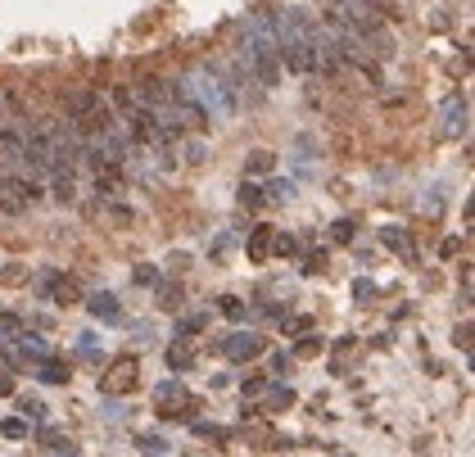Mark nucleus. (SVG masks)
Returning a JSON list of instances; mask_svg holds the SVG:
<instances>
[{
  "label": "nucleus",
  "instance_id": "nucleus-5",
  "mask_svg": "<svg viewBox=\"0 0 475 457\" xmlns=\"http://www.w3.org/2000/svg\"><path fill=\"white\" fill-rule=\"evenodd\" d=\"M443 118H448V131H466V100L462 96H448V104H443Z\"/></svg>",
  "mask_w": 475,
  "mask_h": 457
},
{
  "label": "nucleus",
  "instance_id": "nucleus-4",
  "mask_svg": "<svg viewBox=\"0 0 475 457\" xmlns=\"http://www.w3.org/2000/svg\"><path fill=\"white\" fill-rule=\"evenodd\" d=\"M131 381H136V362H131V358H118L113 367H109L104 390H109V394H122V390H131Z\"/></svg>",
  "mask_w": 475,
  "mask_h": 457
},
{
  "label": "nucleus",
  "instance_id": "nucleus-9",
  "mask_svg": "<svg viewBox=\"0 0 475 457\" xmlns=\"http://www.w3.org/2000/svg\"><path fill=\"white\" fill-rule=\"evenodd\" d=\"M240 204H249V208L258 204V186H245V190H240Z\"/></svg>",
  "mask_w": 475,
  "mask_h": 457
},
{
  "label": "nucleus",
  "instance_id": "nucleus-8",
  "mask_svg": "<svg viewBox=\"0 0 475 457\" xmlns=\"http://www.w3.org/2000/svg\"><path fill=\"white\" fill-rule=\"evenodd\" d=\"M168 362H173V367H190V348H173Z\"/></svg>",
  "mask_w": 475,
  "mask_h": 457
},
{
  "label": "nucleus",
  "instance_id": "nucleus-1",
  "mask_svg": "<svg viewBox=\"0 0 475 457\" xmlns=\"http://www.w3.org/2000/svg\"><path fill=\"white\" fill-rule=\"evenodd\" d=\"M236 59L249 68L258 91H272L281 82V55H276V36H272V14H258V19L245 23V45H240Z\"/></svg>",
  "mask_w": 475,
  "mask_h": 457
},
{
  "label": "nucleus",
  "instance_id": "nucleus-3",
  "mask_svg": "<svg viewBox=\"0 0 475 457\" xmlns=\"http://www.w3.org/2000/svg\"><path fill=\"white\" fill-rule=\"evenodd\" d=\"M27 204H32V186H27V181L10 177V181L0 186V208H5V213H23Z\"/></svg>",
  "mask_w": 475,
  "mask_h": 457
},
{
  "label": "nucleus",
  "instance_id": "nucleus-6",
  "mask_svg": "<svg viewBox=\"0 0 475 457\" xmlns=\"http://www.w3.org/2000/svg\"><path fill=\"white\" fill-rule=\"evenodd\" d=\"M91 313L96 317H104V322H118V299H113V294H96V299H91Z\"/></svg>",
  "mask_w": 475,
  "mask_h": 457
},
{
  "label": "nucleus",
  "instance_id": "nucleus-10",
  "mask_svg": "<svg viewBox=\"0 0 475 457\" xmlns=\"http://www.w3.org/2000/svg\"><path fill=\"white\" fill-rule=\"evenodd\" d=\"M249 249H254V258H263V254H267V236H254V245H249Z\"/></svg>",
  "mask_w": 475,
  "mask_h": 457
},
{
  "label": "nucleus",
  "instance_id": "nucleus-2",
  "mask_svg": "<svg viewBox=\"0 0 475 457\" xmlns=\"http://www.w3.org/2000/svg\"><path fill=\"white\" fill-rule=\"evenodd\" d=\"M181 91L190 96V104L199 113H204V122H222L236 113V104H231L227 87H222V77H217L213 64H190L181 77Z\"/></svg>",
  "mask_w": 475,
  "mask_h": 457
},
{
  "label": "nucleus",
  "instance_id": "nucleus-7",
  "mask_svg": "<svg viewBox=\"0 0 475 457\" xmlns=\"http://www.w3.org/2000/svg\"><path fill=\"white\" fill-rule=\"evenodd\" d=\"M249 168H254V172H267V168H272V154H267V150H254V154H249Z\"/></svg>",
  "mask_w": 475,
  "mask_h": 457
}]
</instances>
